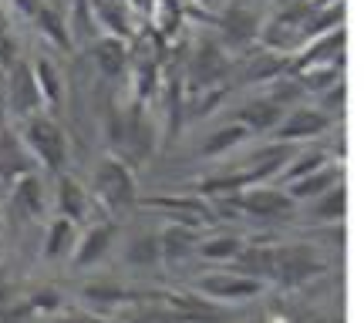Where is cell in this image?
<instances>
[{"label": "cell", "instance_id": "1", "mask_svg": "<svg viewBox=\"0 0 364 323\" xmlns=\"http://www.w3.org/2000/svg\"><path fill=\"white\" fill-rule=\"evenodd\" d=\"M27 145H31V152L51 172H61V165H65V158H68V142L51 118L34 115L27 121Z\"/></svg>", "mask_w": 364, "mask_h": 323}, {"label": "cell", "instance_id": "2", "mask_svg": "<svg viewBox=\"0 0 364 323\" xmlns=\"http://www.w3.org/2000/svg\"><path fill=\"white\" fill-rule=\"evenodd\" d=\"M321 270H324V263L317 259L311 246H277V273H273L277 283L300 286Z\"/></svg>", "mask_w": 364, "mask_h": 323}, {"label": "cell", "instance_id": "3", "mask_svg": "<svg viewBox=\"0 0 364 323\" xmlns=\"http://www.w3.org/2000/svg\"><path fill=\"white\" fill-rule=\"evenodd\" d=\"M95 189H98V199L108 202L112 209H122V206H129V202H135V182H132L129 168L122 165V162H115V158L102 162L98 175H95Z\"/></svg>", "mask_w": 364, "mask_h": 323}, {"label": "cell", "instance_id": "4", "mask_svg": "<svg viewBox=\"0 0 364 323\" xmlns=\"http://www.w3.org/2000/svg\"><path fill=\"white\" fill-rule=\"evenodd\" d=\"M344 31H324V34H317V38L307 40V48L300 54V61L290 65V71H307V67H321V65H334V58H344Z\"/></svg>", "mask_w": 364, "mask_h": 323}, {"label": "cell", "instance_id": "5", "mask_svg": "<svg viewBox=\"0 0 364 323\" xmlns=\"http://www.w3.org/2000/svg\"><path fill=\"white\" fill-rule=\"evenodd\" d=\"M260 280L243 276V273H213L206 280H199V290L213 300H250L260 293Z\"/></svg>", "mask_w": 364, "mask_h": 323}, {"label": "cell", "instance_id": "6", "mask_svg": "<svg viewBox=\"0 0 364 323\" xmlns=\"http://www.w3.org/2000/svg\"><path fill=\"white\" fill-rule=\"evenodd\" d=\"M145 206H156V209H166L176 222H186V226H206L213 222V209L203 202V199H193V195H156V199H149Z\"/></svg>", "mask_w": 364, "mask_h": 323}, {"label": "cell", "instance_id": "7", "mask_svg": "<svg viewBox=\"0 0 364 323\" xmlns=\"http://www.w3.org/2000/svg\"><path fill=\"white\" fill-rule=\"evenodd\" d=\"M236 209H243V212H253V216H260V219H270V216H280L287 209L294 206V199L280 189H253V192H236Z\"/></svg>", "mask_w": 364, "mask_h": 323}, {"label": "cell", "instance_id": "8", "mask_svg": "<svg viewBox=\"0 0 364 323\" xmlns=\"http://www.w3.org/2000/svg\"><path fill=\"white\" fill-rule=\"evenodd\" d=\"M327 115L321 111H314V108H297V111H290L287 121H277V142H297V138H314V135H321L327 131Z\"/></svg>", "mask_w": 364, "mask_h": 323}, {"label": "cell", "instance_id": "9", "mask_svg": "<svg viewBox=\"0 0 364 323\" xmlns=\"http://www.w3.org/2000/svg\"><path fill=\"white\" fill-rule=\"evenodd\" d=\"M236 273L253 280H273L277 273V246H243L236 253Z\"/></svg>", "mask_w": 364, "mask_h": 323}, {"label": "cell", "instance_id": "10", "mask_svg": "<svg viewBox=\"0 0 364 323\" xmlns=\"http://www.w3.org/2000/svg\"><path fill=\"white\" fill-rule=\"evenodd\" d=\"M11 104L17 115H34L41 108V91L34 81V71L27 65H14L11 75Z\"/></svg>", "mask_w": 364, "mask_h": 323}, {"label": "cell", "instance_id": "11", "mask_svg": "<svg viewBox=\"0 0 364 323\" xmlns=\"http://www.w3.org/2000/svg\"><path fill=\"white\" fill-rule=\"evenodd\" d=\"M284 115V104H277L273 98H260V102H250L243 104L236 118H240V125L250 131H267V128H277V121Z\"/></svg>", "mask_w": 364, "mask_h": 323}, {"label": "cell", "instance_id": "12", "mask_svg": "<svg viewBox=\"0 0 364 323\" xmlns=\"http://www.w3.org/2000/svg\"><path fill=\"white\" fill-rule=\"evenodd\" d=\"M172 310L182 313V320H193V323H226L230 320V313L223 310V307H216L213 300H196V297H182V293H176V297H169Z\"/></svg>", "mask_w": 364, "mask_h": 323}, {"label": "cell", "instance_id": "13", "mask_svg": "<svg viewBox=\"0 0 364 323\" xmlns=\"http://www.w3.org/2000/svg\"><path fill=\"white\" fill-rule=\"evenodd\" d=\"M112 239H115V222L91 226L88 233H85V239L78 243V249H75V263H78V266H88V263H95V259H102L105 253H108Z\"/></svg>", "mask_w": 364, "mask_h": 323}, {"label": "cell", "instance_id": "14", "mask_svg": "<svg viewBox=\"0 0 364 323\" xmlns=\"http://www.w3.org/2000/svg\"><path fill=\"white\" fill-rule=\"evenodd\" d=\"M338 179H341V172H334V168H317V172H307L304 179H294V182H290L287 195H290L294 202H304V199H317V195H324Z\"/></svg>", "mask_w": 364, "mask_h": 323}, {"label": "cell", "instance_id": "15", "mask_svg": "<svg viewBox=\"0 0 364 323\" xmlns=\"http://www.w3.org/2000/svg\"><path fill=\"white\" fill-rule=\"evenodd\" d=\"M196 249V226H186V222H172L166 233L159 236V253L166 259H182V256H189Z\"/></svg>", "mask_w": 364, "mask_h": 323}, {"label": "cell", "instance_id": "16", "mask_svg": "<svg viewBox=\"0 0 364 323\" xmlns=\"http://www.w3.org/2000/svg\"><path fill=\"white\" fill-rule=\"evenodd\" d=\"M58 202H61V216L71 222H78L88 216V192H85L75 179L58 182Z\"/></svg>", "mask_w": 364, "mask_h": 323}, {"label": "cell", "instance_id": "17", "mask_svg": "<svg viewBox=\"0 0 364 323\" xmlns=\"http://www.w3.org/2000/svg\"><path fill=\"white\" fill-rule=\"evenodd\" d=\"M71 243H75V222L71 219H54L51 229H48V239H44V256H65V253H71Z\"/></svg>", "mask_w": 364, "mask_h": 323}, {"label": "cell", "instance_id": "18", "mask_svg": "<svg viewBox=\"0 0 364 323\" xmlns=\"http://www.w3.org/2000/svg\"><path fill=\"white\" fill-rule=\"evenodd\" d=\"M226 71V58L216 48H203V54H196V78L199 88H209L213 81H220V75Z\"/></svg>", "mask_w": 364, "mask_h": 323}, {"label": "cell", "instance_id": "19", "mask_svg": "<svg viewBox=\"0 0 364 323\" xmlns=\"http://www.w3.org/2000/svg\"><path fill=\"white\" fill-rule=\"evenodd\" d=\"M95 61L105 75H118L125 67V44H118V38H102L95 44Z\"/></svg>", "mask_w": 364, "mask_h": 323}, {"label": "cell", "instance_id": "20", "mask_svg": "<svg viewBox=\"0 0 364 323\" xmlns=\"http://www.w3.org/2000/svg\"><path fill=\"white\" fill-rule=\"evenodd\" d=\"M247 135H250V128H243V125L236 121V125H230V128L213 131L206 142H203V148H199V152H203V155H220V152H226V148H236V145L243 142Z\"/></svg>", "mask_w": 364, "mask_h": 323}, {"label": "cell", "instance_id": "21", "mask_svg": "<svg viewBox=\"0 0 364 323\" xmlns=\"http://www.w3.org/2000/svg\"><path fill=\"white\" fill-rule=\"evenodd\" d=\"M223 27H226L236 40H253L257 34H260L257 17H253L250 11H243V7H230V11H226V17H223Z\"/></svg>", "mask_w": 364, "mask_h": 323}, {"label": "cell", "instance_id": "22", "mask_svg": "<svg viewBox=\"0 0 364 323\" xmlns=\"http://www.w3.org/2000/svg\"><path fill=\"white\" fill-rule=\"evenodd\" d=\"M44 189H41V179L38 175H24V179L17 182V192H14V199H17V206L24 209L27 216H38L41 209H44Z\"/></svg>", "mask_w": 364, "mask_h": 323}, {"label": "cell", "instance_id": "23", "mask_svg": "<svg viewBox=\"0 0 364 323\" xmlns=\"http://www.w3.org/2000/svg\"><path fill=\"white\" fill-rule=\"evenodd\" d=\"M348 216V192H344V185H331L324 192V199L317 202V219H324V222H341Z\"/></svg>", "mask_w": 364, "mask_h": 323}, {"label": "cell", "instance_id": "24", "mask_svg": "<svg viewBox=\"0 0 364 323\" xmlns=\"http://www.w3.org/2000/svg\"><path fill=\"white\" fill-rule=\"evenodd\" d=\"M243 249V243L236 239V236H213V239H206V243H196V253L203 259H233L236 253Z\"/></svg>", "mask_w": 364, "mask_h": 323}, {"label": "cell", "instance_id": "25", "mask_svg": "<svg viewBox=\"0 0 364 323\" xmlns=\"http://www.w3.org/2000/svg\"><path fill=\"white\" fill-rule=\"evenodd\" d=\"M162 256L159 253V236H135L129 243V259L135 263V266H149V263H156V259Z\"/></svg>", "mask_w": 364, "mask_h": 323}, {"label": "cell", "instance_id": "26", "mask_svg": "<svg viewBox=\"0 0 364 323\" xmlns=\"http://www.w3.org/2000/svg\"><path fill=\"white\" fill-rule=\"evenodd\" d=\"M324 162H327L324 152H307V155H300L294 165L280 168V172H284V182H294V179H304L307 172H317V168H324Z\"/></svg>", "mask_w": 364, "mask_h": 323}, {"label": "cell", "instance_id": "27", "mask_svg": "<svg viewBox=\"0 0 364 323\" xmlns=\"http://www.w3.org/2000/svg\"><path fill=\"white\" fill-rule=\"evenodd\" d=\"M34 81H38V91L48 98V102H58V75H54V67L51 65H38L34 67Z\"/></svg>", "mask_w": 364, "mask_h": 323}, {"label": "cell", "instance_id": "28", "mask_svg": "<svg viewBox=\"0 0 364 323\" xmlns=\"http://www.w3.org/2000/svg\"><path fill=\"white\" fill-rule=\"evenodd\" d=\"M34 17H38V24L48 27V34H51V38L58 40V44H65V40H68L65 27H61V21H58V13H54V11H48V7H41V11L34 13Z\"/></svg>", "mask_w": 364, "mask_h": 323}, {"label": "cell", "instance_id": "29", "mask_svg": "<svg viewBox=\"0 0 364 323\" xmlns=\"http://www.w3.org/2000/svg\"><path fill=\"white\" fill-rule=\"evenodd\" d=\"M85 297L98 300V303H118L125 293H122L118 286H88V290H85Z\"/></svg>", "mask_w": 364, "mask_h": 323}, {"label": "cell", "instance_id": "30", "mask_svg": "<svg viewBox=\"0 0 364 323\" xmlns=\"http://www.w3.org/2000/svg\"><path fill=\"white\" fill-rule=\"evenodd\" d=\"M34 307H38V310H54V307H58V293H38V297H34Z\"/></svg>", "mask_w": 364, "mask_h": 323}, {"label": "cell", "instance_id": "31", "mask_svg": "<svg viewBox=\"0 0 364 323\" xmlns=\"http://www.w3.org/2000/svg\"><path fill=\"white\" fill-rule=\"evenodd\" d=\"M14 4H17V7H21V11H24V13H31V17H34V13L41 11V7H44L41 0H14Z\"/></svg>", "mask_w": 364, "mask_h": 323}, {"label": "cell", "instance_id": "32", "mask_svg": "<svg viewBox=\"0 0 364 323\" xmlns=\"http://www.w3.org/2000/svg\"><path fill=\"white\" fill-rule=\"evenodd\" d=\"M54 323H98L95 317H85V313H68V317H61V320Z\"/></svg>", "mask_w": 364, "mask_h": 323}, {"label": "cell", "instance_id": "33", "mask_svg": "<svg viewBox=\"0 0 364 323\" xmlns=\"http://www.w3.org/2000/svg\"><path fill=\"white\" fill-rule=\"evenodd\" d=\"M331 4H341V0H317V7H331Z\"/></svg>", "mask_w": 364, "mask_h": 323}, {"label": "cell", "instance_id": "34", "mask_svg": "<svg viewBox=\"0 0 364 323\" xmlns=\"http://www.w3.org/2000/svg\"><path fill=\"white\" fill-rule=\"evenodd\" d=\"M4 31H7V21H4V13H0V38H4Z\"/></svg>", "mask_w": 364, "mask_h": 323}]
</instances>
